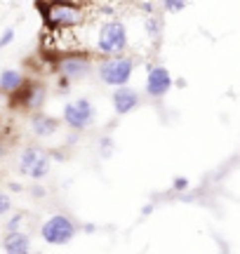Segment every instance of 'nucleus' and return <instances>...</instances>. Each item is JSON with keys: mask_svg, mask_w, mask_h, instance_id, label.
<instances>
[{"mask_svg": "<svg viewBox=\"0 0 240 254\" xmlns=\"http://www.w3.org/2000/svg\"><path fill=\"white\" fill-rule=\"evenodd\" d=\"M31 134L38 136V139H50V136H55L59 132V127H61V120L55 118V116H50L45 111H36V113H31Z\"/></svg>", "mask_w": 240, "mask_h": 254, "instance_id": "11", "label": "nucleus"}, {"mask_svg": "<svg viewBox=\"0 0 240 254\" xmlns=\"http://www.w3.org/2000/svg\"><path fill=\"white\" fill-rule=\"evenodd\" d=\"M134 68H137V62L134 57L127 55H118V57H102V62L97 64V78L106 85V87H122V85H129L132 75H134Z\"/></svg>", "mask_w": 240, "mask_h": 254, "instance_id": "2", "label": "nucleus"}, {"mask_svg": "<svg viewBox=\"0 0 240 254\" xmlns=\"http://www.w3.org/2000/svg\"><path fill=\"white\" fill-rule=\"evenodd\" d=\"M151 212H153V205H146V207L141 209V214H144V217H146V214H151Z\"/></svg>", "mask_w": 240, "mask_h": 254, "instance_id": "24", "label": "nucleus"}, {"mask_svg": "<svg viewBox=\"0 0 240 254\" xmlns=\"http://www.w3.org/2000/svg\"><path fill=\"white\" fill-rule=\"evenodd\" d=\"M24 219H26V214H24V212H17V214H12V217L5 221V233H14V231H21V224H24Z\"/></svg>", "mask_w": 240, "mask_h": 254, "instance_id": "16", "label": "nucleus"}, {"mask_svg": "<svg viewBox=\"0 0 240 254\" xmlns=\"http://www.w3.org/2000/svg\"><path fill=\"white\" fill-rule=\"evenodd\" d=\"M75 236H78V224L68 214H52L40 226V238L47 245H68Z\"/></svg>", "mask_w": 240, "mask_h": 254, "instance_id": "7", "label": "nucleus"}, {"mask_svg": "<svg viewBox=\"0 0 240 254\" xmlns=\"http://www.w3.org/2000/svg\"><path fill=\"white\" fill-rule=\"evenodd\" d=\"M5 97H7V94H5V92L0 90V104H2V99H5Z\"/></svg>", "mask_w": 240, "mask_h": 254, "instance_id": "27", "label": "nucleus"}, {"mask_svg": "<svg viewBox=\"0 0 240 254\" xmlns=\"http://www.w3.org/2000/svg\"><path fill=\"white\" fill-rule=\"evenodd\" d=\"M47 101V87L38 80H26V85L12 94V106L19 111H28V113H36V111H43Z\"/></svg>", "mask_w": 240, "mask_h": 254, "instance_id": "9", "label": "nucleus"}, {"mask_svg": "<svg viewBox=\"0 0 240 254\" xmlns=\"http://www.w3.org/2000/svg\"><path fill=\"white\" fill-rule=\"evenodd\" d=\"M24 85H26V75L19 71V68H2L0 71V90L5 92L7 97L17 94Z\"/></svg>", "mask_w": 240, "mask_h": 254, "instance_id": "13", "label": "nucleus"}, {"mask_svg": "<svg viewBox=\"0 0 240 254\" xmlns=\"http://www.w3.org/2000/svg\"><path fill=\"white\" fill-rule=\"evenodd\" d=\"M14 36H17V33H14V28H12V26L5 28V31L0 33V52H2L5 47H9L12 43H14Z\"/></svg>", "mask_w": 240, "mask_h": 254, "instance_id": "18", "label": "nucleus"}, {"mask_svg": "<svg viewBox=\"0 0 240 254\" xmlns=\"http://www.w3.org/2000/svg\"><path fill=\"white\" fill-rule=\"evenodd\" d=\"M144 31H146L148 40H160L163 38V31H165V24H163V17L160 14H148L146 21H144Z\"/></svg>", "mask_w": 240, "mask_h": 254, "instance_id": "14", "label": "nucleus"}, {"mask_svg": "<svg viewBox=\"0 0 240 254\" xmlns=\"http://www.w3.org/2000/svg\"><path fill=\"white\" fill-rule=\"evenodd\" d=\"M94 120H97V106L87 97H78V99L68 101L61 111V123L71 132H85L87 127L94 125Z\"/></svg>", "mask_w": 240, "mask_h": 254, "instance_id": "6", "label": "nucleus"}, {"mask_svg": "<svg viewBox=\"0 0 240 254\" xmlns=\"http://www.w3.org/2000/svg\"><path fill=\"white\" fill-rule=\"evenodd\" d=\"M141 92L134 90L132 85H122V87H116L111 92V106H113V113L122 118V116H129V113H134L137 109H141Z\"/></svg>", "mask_w": 240, "mask_h": 254, "instance_id": "10", "label": "nucleus"}, {"mask_svg": "<svg viewBox=\"0 0 240 254\" xmlns=\"http://www.w3.org/2000/svg\"><path fill=\"white\" fill-rule=\"evenodd\" d=\"M36 7L40 9V17L52 33H61V31L80 26L85 19L83 9L71 0H38Z\"/></svg>", "mask_w": 240, "mask_h": 254, "instance_id": "1", "label": "nucleus"}, {"mask_svg": "<svg viewBox=\"0 0 240 254\" xmlns=\"http://www.w3.org/2000/svg\"><path fill=\"white\" fill-rule=\"evenodd\" d=\"M9 190H14V193H19V190H24V186L17 182H9Z\"/></svg>", "mask_w": 240, "mask_h": 254, "instance_id": "22", "label": "nucleus"}, {"mask_svg": "<svg viewBox=\"0 0 240 254\" xmlns=\"http://www.w3.org/2000/svg\"><path fill=\"white\" fill-rule=\"evenodd\" d=\"M113 151H116V141H113V136H102V139H99V155H102L104 160H106V158H111L113 155Z\"/></svg>", "mask_w": 240, "mask_h": 254, "instance_id": "15", "label": "nucleus"}, {"mask_svg": "<svg viewBox=\"0 0 240 254\" xmlns=\"http://www.w3.org/2000/svg\"><path fill=\"white\" fill-rule=\"evenodd\" d=\"M186 5H188V0H163V7L170 14H179L181 9H186Z\"/></svg>", "mask_w": 240, "mask_h": 254, "instance_id": "17", "label": "nucleus"}, {"mask_svg": "<svg viewBox=\"0 0 240 254\" xmlns=\"http://www.w3.org/2000/svg\"><path fill=\"white\" fill-rule=\"evenodd\" d=\"M175 87V78H172V71L167 68L165 64H153L148 66L146 71V82H144V94L148 99H163L167 97V92Z\"/></svg>", "mask_w": 240, "mask_h": 254, "instance_id": "8", "label": "nucleus"}, {"mask_svg": "<svg viewBox=\"0 0 240 254\" xmlns=\"http://www.w3.org/2000/svg\"><path fill=\"white\" fill-rule=\"evenodd\" d=\"M92 68H97L92 62V57L85 55V52H66V55H59L52 64V71L55 75H64L71 82H80L85 80Z\"/></svg>", "mask_w": 240, "mask_h": 254, "instance_id": "5", "label": "nucleus"}, {"mask_svg": "<svg viewBox=\"0 0 240 254\" xmlns=\"http://www.w3.org/2000/svg\"><path fill=\"white\" fill-rule=\"evenodd\" d=\"M17 170L33 182H43L52 170V155L47 153L43 146H26L19 153Z\"/></svg>", "mask_w": 240, "mask_h": 254, "instance_id": "3", "label": "nucleus"}, {"mask_svg": "<svg viewBox=\"0 0 240 254\" xmlns=\"http://www.w3.org/2000/svg\"><path fill=\"white\" fill-rule=\"evenodd\" d=\"M188 189H191L188 177H175V182H172V190H175V193H186Z\"/></svg>", "mask_w": 240, "mask_h": 254, "instance_id": "19", "label": "nucleus"}, {"mask_svg": "<svg viewBox=\"0 0 240 254\" xmlns=\"http://www.w3.org/2000/svg\"><path fill=\"white\" fill-rule=\"evenodd\" d=\"M83 231H87V233H94V231H97V226H90V224H87V226H83Z\"/></svg>", "mask_w": 240, "mask_h": 254, "instance_id": "25", "label": "nucleus"}, {"mask_svg": "<svg viewBox=\"0 0 240 254\" xmlns=\"http://www.w3.org/2000/svg\"><path fill=\"white\" fill-rule=\"evenodd\" d=\"M31 195H33V198H38V200H43L47 195L45 186H43V184H33V186H31Z\"/></svg>", "mask_w": 240, "mask_h": 254, "instance_id": "21", "label": "nucleus"}, {"mask_svg": "<svg viewBox=\"0 0 240 254\" xmlns=\"http://www.w3.org/2000/svg\"><path fill=\"white\" fill-rule=\"evenodd\" d=\"M127 26L118 19H111L102 24L97 33V52L102 57H118L127 50Z\"/></svg>", "mask_w": 240, "mask_h": 254, "instance_id": "4", "label": "nucleus"}, {"mask_svg": "<svg viewBox=\"0 0 240 254\" xmlns=\"http://www.w3.org/2000/svg\"><path fill=\"white\" fill-rule=\"evenodd\" d=\"M2 250H5V254H31V236L24 231L5 233Z\"/></svg>", "mask_w": 240, "mask_h": 254, "instance_id": "12", "label": "nucleus"}, {"mask_svg": "<svg viewBox=\"0 0 240 254\" xmlns=\"http://www.w3.org/2000/svg\"><path fill=\"white\" fill-rule=\"evenodd\" d=\"M9 212H12V198H9V193L0 190V217H5Z\"/></svg>", "mask_w": 240, "mask_h": 254, "instance_id": "20", "label": "nucleus"}, {"mask_svg": "<svg viewBox=\"0 0 240 254\" xmlns=\"http://www.w3.org/2000/svg\"><path fill=\"white\" fill-rule=\"evenodd\" d=\"M5 151H7V148H5V141H2V136H0V160L5 158Z\"/></svg>", "mask_w": 240, "mask_h": 254, "instance_id": "23", "label": "nucleus"}, {"mask_svg": "<svg viewBox=\"0 0 240 254\" xmlns=\"http://www.w3.org/2000/svg\"><path fill=\"white\" fill-rule=\"evenodd\" d=\"M175 85H177V87H184L186 80H184V78H179V80H175Z\"/></svg>", "mask_w": 240, "mask_h": 254, "instance_id": "26", "label": "nucleus"}]
</instances>
